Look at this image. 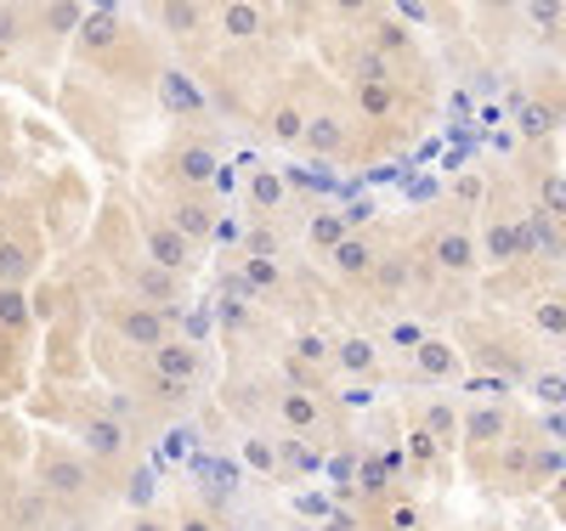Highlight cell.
<instances>
[{"label": "cell", "instance_id": "ee69618b", "mask_svg": "<svg viewBox=\"0 0 566 531\" xmlns=\"http://www.w3.org/2000/svg\"><path fill=\"white\" fill-rule=\"evenodd\" d=\"M391 525H397V531H413V503H397V509H391Z\"/></svg>", "mask_w": 566, "mask_h": 531}, {"label": "cell", "instance_id": "7402d4cb", "mask_svg": "<svg viewBox=\"0 0 566 531\" xmlns=\"http://www.w3.org/2000/svg\"><path fill=\"white\" fill-rule=\"evenodd\" d=\"M515 130H522L527 141H549L555 130H560V108H549V103H515Z\"/></svg>", "mask_w": 566, "mask_h": 531}, {"label": "cell", "instance_id": "83f0119b", "mask_svg": "<svg viewBox=\"0 0 566 531\" xmlns=\"http://www.w3.org/2000/svg\"><path fill=\"white\" fill-rule=\"evenodd\" d=\"M419 429H424V436H431L442 453L459 442V436H453V429H459V418H453V407H442V402H431V407L419 413Z\"/></svg>", "mask_w": 566, "mask_h": 531}, {"label": "cell", "instance_id": "b9f144b4", "mask_svg": "<svg viewBox=\"0 0 566 531\" xmlns=\"http://www.w3.org/2000/svg\"><path fill=\"white\" fill-rule=\"evenodd\" d=\"M181 531H221V525H216L205 509H187V514H181Z\"/></svg>", "mask_w": 566, "mask_h": 531}, {"label": "cell", "instance_id": "f1b7e54d", "mask_svg": "<svg viewBox=\"0 0 566 531\" xmlns=\"http://www.w3.org/2000/svg\"><path fill=\"white\" fill-rule=\"evenodd\" d=\"M306 237H312V244L328 255V249H340L346 237H352V226H346V215H340V210H323V215L312 221V232H306Z\"/></svg>", "mask_w": 566, "mask_h": 531}, {"label": "cell", "instance_id": "9c48e42d", "mask_svg": "<svg viewBox=\"0 0 566 531\" xmlns=\"http://www.w3.org/2000/svg\"><path fill=\"white\" fill-rule=\"evenodd\" d=\"M165 221L187 237V244H205V237L216 232V204L205 199V192H181V199H170Z\"/></svg>", "mask_w": 566, "mask_h": 531}, {"label": "cell", "instance_id": "30bf717a", "mask_svg": "<svg viewBox=\"0 0 566 531\" xmlns=\"http://www.w3.org/2000/svg\"><path fill=\"white\" fill-rule=\"evenodd\" d=\"M346 141H352V125H346V114L323 108V114H312V119H306L301 148H306V153H317V159H335V153H346Z\"/></svg>", "mask_w": 566, "mask_h": 531}, {"label": "cell", "instance_id": "5bb4252c", "mask_svg": "<svg viewBox=\"0 0 566 531\" xmlns=\"http://www.w3.org/2000/svg\"><path fill=\"white\" fill-rule=\"evenodd\" d=\"M266 119V141H277V148H301V136H306V108L295 103V96H277V103L261 114Z\"/></svg>", "mask_w": 566, "mask_h": 531}, {"label": "cell", "instance_id": "7dc6e473", "mask_svg": "<svg viewBox=\"0 0 566 531\" xmlns=\"http://www.w3.org/2000/svg\"><path fill=\"white\" fill-rule=\"evenodd\" d=\"M0 187H7V170H0Z\"/></svg>", "mask_w": 566, "mask_h": 531}, {"label": "cell", "instance_id": "d6a6232c", "mask_svg": "<svg viewBox=\"0 0 566 531\" xmlns=\"http://www.w3.org/2000/svg\"><path fill=\"white\" fill-rule=\"evenodd\" d=\"M250 199H255V210H266V215L283 210V181H277L272 170H255V176H250Z\"/></svg>", "mask_w": 566, "mask_h": 531}, {"label": "cell", "instance_id": "f35d334b", "mask_svg": "<svg viewBox=\"0 0 566 531\" xmlns=\"http://www.w3.org/2000/svg\"><path fill=\"white\" fill-rule=\"evenodd\" d=\"M244 277H250L255 288H277V261H255V255H244Z\"/></svg>", "mask_w": 566, "mask_h": 531}, {"label": "cell", "instance_id": "277c9868", "mask_svg": "<svg viewBox=\"0 0 566 531\" xmlns=\"http://www.w3.org/2000/svg\"><path fill=\"white\" fill-rule=\"evenodd\" d=\"M165 164H170V187H181V192H205L221 176V159L210 141H181V148H170Z\"/></svg>", "mask_w": 566, "mask_h": 531}, {"label": "cell", "instance_id": "ffe728a7", "mask_svg": "<svg viewBox=\"0 0 566 531\" xmlns=\"http://www.w3.org/2000/svg\"><path fill=\"white\" fill-rule=\"evenodd\" d=\"M488 261H499V266H510V261H522V255H533L527 249V237H522V221H488Z\"/></svg>", "mask_w": 566, "mask_h": 531}, {"label": "cell", "instance_id": "f6af8a7d", "mask_svg": "<svg viewBox=\"0 0 566 531\" xmlns=\"http://www.w3.org/2000/svg\"><path fill=\"white\" fill-rule=\"evenodd\" d=\"M459 199H464V204H476V199H482V181H476V176H464V181H459Z\"/></svg>", "mask_w": 566, "mask_h": 531}, {"label": "cell", "instance_id": "8992f818", "mask_svg": "<svg viewBox=\"0 0 566 531\" xmlns=\"http://www.w3.org/2000/svg\"><path fill=\"white\" fill-rule=\"evenodd\" d=\"M80 57L85 63H103L108 52H119L125 45V23H119V12L114 7H97V12H85V23H80Z\"/></svg>", "mask_w": 566, "mask_h": 531}, {"label": "cell", "instance_id": "d6986e66", "mask_svg": "<svg viewBox=\"0 0 566 531\" xmlns=\"http://www.w3.org/2000/svg\"><path fill=\"white\" fill-rule=\"evenodd\" d=\"M346 74H352V85H397L391 57H380L374 45H352V52H346Z\"/></svg>", "mask_w": 566, "mask_h": 531}, {"label": "cell", "instance_id": "d590c367", "mask_svg": "<svg viewBox=\"0 0 566 531\" xmlns=\"http://www.w3.org/2000/svg\"><path fill=\"white\" fill-rule=\"evenodd\" d=\"M34 18H40V23H52V34H69V29L80 34V23H85V12H80V7H40Z\"/></svg>", "mask_w": 566, "mask_h": 531}, {"label": "cell", "instance_id": "ab89813d", "mask_svg": "<svg viewBox=\"0 0 566 531\" xmlns=\"http://www.w3.org/2000/svg\"><path fill=\"white\" fill-rule=\"evenodd\" d=\"M18 40H23V12L18 7H0V52L18 45Z\"/></svg>", "mask_w": 566, "mask_h": 531}, {"label": "cell", "instance_id": "8d00e7d4", "mask_svg": "<svg viewBox=\"0 0 566 531\" xmlns=\"http://www.w3.org/2000/svg\"><path fill=\"white\" fill-rule=\"evenodd\" d=\"M244 464H250V469H261V475H277V453H272L261 436H250V442H244Z\"/></svg>", "mask_w": 566, "mask_h": 531}, {"label": "cell", "instance_id": "4316f807", "mask_svg": "<svg viewBox=\"0 0 566 531\" xmlns=\"http://www.w3.org/2000/svg\"><path fill=\"white\" fill-rule=\"evenodd\" d=\"M306 469H317V453L306 447V436H283V442H277V480L306 475Z\"/></svg>", "mask_w": 566, "mask_h": 531}, {"label": "cell", "instance_id": "c3c4849f", "mask_svg": "<svg viewBox=\"0 0 566 531\" xmlns=\"http://www.w3.org/2000/svg\"><path fill=\"white\" fill-rule=\"evenodd\" d=\"M560 261H566V255H560Z\"/></svg>", "mask_w": 566, "mask_h": 531}, {"label": "cell", "instance_id": "2e32d148", "mask_svg": "<svg viewBox=\"0 0 566 531\" xmlns=\"http://www.w3.org/2000/svg\"><path fill=\"white\" fill-rule=\"evenodd\" d=\"M413 362H419V373H424V379H459V373H464L459 346L437 340V333H424V340L413 346Z\"/></svg>", "mask_w": 566, "mask_h": 531}, {"label": "cell", "instance_id": "60d3db41", "mask_svg": "<svg viewBox=\"0 0 566 531\" xmlns=\"http://www.w3.org/2000/svg\"><path fill=\"white\" fill-rule=\"evenodd\" d=\"M374 283L402 288V283H408V266H402V261H391V255H380V272H374Z\"/></svg>", "mask_w": 566, "mask_h": 531}, {"label": "cell", "instance_id": "8fae6325", "mask_svg": "<svg viewBox=\"0 0 566 531\" xmlns=\"http://www.w3.org/2000/svg\"><path fill=\"white\" fill-rule=\"evenodd\" d=\"M159 103L170 108V119H205V91L187 79L181 68H159Z\"/></svg>", "mask_w": 566, "mask_h": 531}, {"label": "cell", "instance_id": "6da1fadb", "mask_svg": "<svg viewBox=\"0 0 566 531\" xmlns=\"http://www.w3.org/2000/svg\"><path fill=\"white\" fill-rule=\"evenodd\" d=\"M108 328L119 333L125 346H136V351H159V346H170V317L165 311H154V306H142V300H108Z\"/></svg>", "mask_w": 566, "mask_h": 531}, {"label": "cell", "instance_id": "7c38bea8", "mask_svg": "<svg viewBox=\"0 0 566 531\" xmlns=\"http://www.w3.org/2000/svg\"><path fill=\"white\" fill-rule=\"evenodd\" d=\"M328 266H335L346 283H374V272H380V249L368 244V237H346L340 249H328Z\"/></svg>", "mask_w": 566, "mask_h": 531}, {"label": "cell", "instance_id": "52a82bcc", "mask_svg": "<svg viewBox=\"0 0 566 531\" xmlns=\"http://www.w3.org/2000/svg\"><path fill=\"white\" fill-rule=\"evenodd\" d=\"M277 418H283L290 436H317V429H323V391L283 384V391H277Z\"/></svg>", "mask_w": 566, "mask_h": 531}, {"label": "cell", "instance_id": "836d02e7", "mask_svg": "<svg viewBox=\"0 0 566 531\" xmlns=\"http://www.w3.org/2000/svg\"><path fill=\"white\" fill-rule=\"evenodd\" d=\"M301 368H323V362H335V346H328L323 340V333H301V340H295V351H290Z\"/></svg>", "mask_w": 566, "mask_h": 531}, {"label": "cell", "instance_id": "1f68e13d", "mask_svg": "<svg viewBox=\"0 0 566 531\" xmlns=\"http://www.w3.org/2000/svg\"><path fill=\"white\" fill-rule=\"evenodd\" d=\"M549 221H566V176L560 170H544V181H538V199H533Z\"/></svg>", "mask_w": 566, "mask_h": 531}, {"label": "cell", "instance_id": "484cf974", "mask_svg": "<svg viewBox=\"0 0 566 531\" xmlns=\"http://www.w3.org/2000/svg\"><path fill=\"white\" fill-rule=\"evenodd\" d=\"M216 12L210 7H187V0H176V7H159V23L176 34V40H187V34H199L205 23H210Z\"/></svg>", "mask_w": 566, "mask_h": 531}, {"label": "cell", "instance_id": "9a60e30c", "mask_svg": "<svg viewBox=\"0 0 566 531\" xmlns=\"http://www.w3.org/2000/svg\"><path fill=\"white\" fill-rule=\"evenodd\" d=\"M125 442H130V436H125V424H119L114 413H97V418H85V424H80V447H85L91 458H103V464L119 458Z\"/></svg>", "mask_w": 566, "mask_h": 531}, {"label": "cell", "instance_id": "bcb514c9", "mask_svg": "<svg viewBox=\"0 0 566 531\" xmlns=\"http://www.w3.org/2000/svg\"><path fill=\"white\" fill-rule=\"evenodd\" d=\"M125 531H165V520H154V514H142V520H130Z\"/></svg>", "mask_w": 566, "mask_h": 531}, {"label": "cell", "instance_id": "3957f363", "mask_svg": "<svg viewBox=\"0 0 566 531\" xmlns=\"http://www.w3.org/2000/svg\"><path fill=\"white\" fill-rule=\"evenodd\" d=\"M40 487L52 492V498H85L91 492V469L80 464V453H69V447H40Z\"/></svg>", "mask_w": 566, "mask_h": 531}, {"label": "cell", "instance_id": "74e56055", "mask_svg": "<svg viewBox=\"0 0 566 531\" xmlns=\"http://www.w3.org/2000/svg\"><path fill=\"white\" fill-rule=\"evenodd\" d=\"M244 255H255V261H277V232H272V226H255V232H250V244H244Z\"/></svg>", "mask_w": 566, "mask_h": 531}, {"label": "cell", "instance_id": "4dcf8cb0", "mask_svg": "<svg viewBox=\"0 0 566 531\" xmlns=\"http://www.w3.org/2000/svg\"><path fill=\"white\" fill-rule=\"evenodd\" d=\"M533 328L566 340V295H538V300H533Z\"/></svg>", "mask_w": 566, "mask_h": 531}, {"label": "cell", "instance_id": "7a4b0ae2", "mask_svg": "<svg viewBox=\"0 0 566 531\" xmlns=\"http://www.w3.org/2000/svg\"><path fill=\"white\" fill-rule=\"evenodd\" d=\"M142 255H148V266L176 272V277L193 272V244H187L165 215H148V226H142Z\"/></svg>", "mask_w": 566, "mask_h": 531}, {"label": "cell", "instance_id": "7bdbcfd3", "mask_svg": "<svg viewBox=\"0 0 566 531\" xmlns=\"http://www.w3.org/2000/svg\"><path fill=\"white\" fill-rule=\"evenodd\" d=\"M323 531H363V525H357V514L335 509V514H328V525H323Z\"/></svg>", "mask_w": 566, "mask_h": 531}, {"label": "cell", "instance_id": "e575fe53", "mask_svg": "<svg viewBox=\"0 0 566 531\" xmlns=\"http://www.w3.org/2000/svg\"><path fill=\"white\" fill-rule=\"evenodd\" d=\"M527 384H533V396L544 407H566V373H533Z\"/></svg>", "mask_w": 566, "mask_h": 531}, {"label": "cell", "instance_id": "4fadbf2b", "mask_svg": "<svg viewBox=\"0 0 566 531\" xmlns=\"http://www.w3.org/2000/svg\"><path fill=\"white\" fill-rule=\"evenodd\" d=\"M148 373L181 384V391H193V379H199V351L187 346V340H170V346H159V351L148 357Z\"/></svg>", "mask_w": 566, "mask_h": 531}, {"label": "cell", "instance_id": "5b68a950", "mask_svg": "<svg viewBox=\"0 0 566 531\" xmlns=\"http://www.w3.org/2000/svg\"><path fill=\"white\" fill-rule=\"evenodd\" d=\"M431 266H437L442 277H470V272L482 266L476 237H470V232H459V226H442V232L431 237Z\"/></svg>", "mask_w": 566, "mask_h": 531}, {"label": "cell", "instance_id": "f546056e", "mask_svg": "<svg viewBox=\"0 0 566 531\" xmlns=\"http://www.w3.org/2000/svg\"><path fill=\"white\" fill-rule=\"evenodd\" d=\"M0 333H29V295L23 288H0Z\"/></svg>", "mask_w": 566, "mask_h": 531}, {"label": "cell", "instance_id": "44dd1931", "mask_svg": "<svg viewBox=\"0 0 566 531\" xmlns=\"http://www.w3.org/2000/svg\"><path fill=\"white\" fill-rule=\"evenodd\" d=\"M538 475V453H533V442H504L499 447V480L504 487H527V480Z\"/></svg>", "mask_w": 566, "mask_h": 531}, {"label": "cell", "instance_id": "e0dca14e", "mask_svg": "<svg viewBox=\"0 0 566 531\" xmlns=\"http://www.w3.org/2000/svg\"><path fill=\"white\" fill-rule=\"evenodd\" d=\"M130 283H136V300H142V306H154V311H165V306H176V300H181V277H176V272L142 266Z\"/></svg>", "mask_w": 566, "mask_h": 531}, {"label": "cell", "instance_id": "603a6c76", "mask_svg": "<svg viewBox=\"0 0 566 531\" xmlns=\"http://www.w3.org/2000/svg\"><path fill=\"white\" fill-rule=\"evenodd\" d=\"M335 368L363 379V373L380 368V351H374V340H363V333H346V340H335Z\"/></svg>", "mask_w": 566, "mask_h": 531}, {"label": "cell", "instance_id": "ac0fdd59", "mask_svg": "<svg viewBox=\"0 0 566 531\" xmlns=\"http://www.w3.org/2000/svg\"><path fill=\"white\" fill-rule=\"evenodd\" d=\"M216 23H221L227 40H261L266 34V12L250 7V0H227V7L216 12Z\"/></svg>", "mask_w": 566, "mask_h": 531}, {"label": "cell", "instance_id": "d4e9b609", "mask_svg": "<svg viewBox=\"0 0 566 531\" xmlns=\"http://www.w3.org/2000/svg\"><path fill=\"white\" fill-rule=\"evenodd\" d=\"M368 45H374L380 57H408V52H413V34L402 29V18H374Z\"/></svg>", "mask_w": 566, "mask_h": 531}, {"label": "cell", "instance_id": "cb8c5ba5", "mask_svg": "<svg viewBox=\"0 0 566 531\" xmlns=\"http://www.w3.org/2000/svg\"><path fill=\"white\" fill-rule=\"evenodd\" d=\"M352 96H357V114L363 119H397V108H402V91L397 85H352Z\"/></svg>", "mask_w": 566, "mask_h": 531}, {"label": "cell", "instance_id": "ba28073f", "mask_svg": "<svg viewBox=\"0 0 566 531\" xmlns=\"http://www.w3.org/2000/svg\"><path fill=\"white\" fill-rule=\"evenodd\" d=\"M459 429H464V447H470V453H499V447L510 442L515 418H510L504 407H470V413L459 418Z\"/></svg>", "mask_w": 566, "mask_h": 531}]
</instances>
